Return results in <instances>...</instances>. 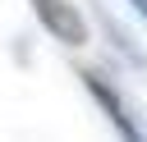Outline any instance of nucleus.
I'll return each mask as SVG.
<instances>
[{
    "instance_id": "obj_1",
    "label": "nucleus",
    "mask_w": 147,
    "mask_h": 142,
    "mask_svg": "<svg viewBox=\"0 0 147 142\" xmlns=\"http://www.w3.org/2000/svg\"><path fill=\"white\" fill-rule=\"evenodd\" d=\"M32 14H37V23H41V32L46 37H55L60 46H87V18H83V9L74 5V0H32Z\"/></svg>"
},
{
    "instance_id": "obj_2",
    "label": "nucleus",
    "mask_w": 147,
    "mask_h": 142,
    "mask_svg": "<svg viewBox=\"0 0 147 142\" xmlns=\"http://www.w3.org/2000/svg\"><path fill=\"white\" fill-rule=\"evenodd\" d=\"M78 78H83V87L96 96V105L106 110V119L115 124V133L124 137V142H147L142 133H138V124H133V115H129V105H124V96L106 82V73H96V69H78Z\"/></svg>"
},
{
    "instance_id": "obj_3",
    "label": "nucleus",
    "mask_w": 147,
    "mask_h": 142,
    "mask_svg": "<svg viewBox=\"0 0 147 142\" xmlns=\"http://www.w3.org/2000/svg\"><path fill=\"white\" fill-rule=\"evenodd\" d=\"M129 5H133V9H138V14L147 18V0H129Z\"/></svg>"
}]
</instances>
